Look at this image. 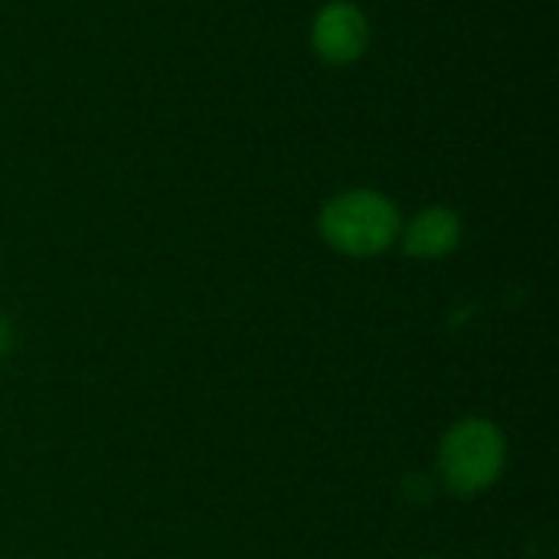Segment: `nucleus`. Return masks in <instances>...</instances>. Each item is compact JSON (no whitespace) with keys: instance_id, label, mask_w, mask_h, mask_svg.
Segmentation results:
<instances>
[{"instance_id":"obj_2","label":"nucleus","mask_w":559,"mask_h":559,"mask_svg":"<svg viewBox=\"0 0 559 559\" xmlns=\"http://www.w3.org/2000/svg\"><path fill=\"white\" fill-rule=\"evenodd\" d=\"M436 468L449 495L475 498L491 491L508 468V439L498 423L465 416L445 429L436 452Z\"/></svg>"},{"instance_id":"obj_6","label":"nucleus","mask_w":559,"mask_h":559,"mask_svg":"<svg viewBox=\"0 0 559 559\" xmlns=\"http://www.w3.org/2000/svg\"><path fill=\"white\" fill-rule=\"evenodd\" d=\"M419 559H442V557H419Z\"/></svg>"},{"instance_id":"obj_5","label":"nucleus","mask_w":559,"mask_h":559,"mask_svg":"<svg viewBox=\"0 0 559 559\" xmlns=\"http://www.w3.org/2000/svg\"><path fill=\"white\" fill-rule=\"evenodd\" d=\"M10 344H13V331H10V321H7V318H0V360L7 357Z\"/></svg>"},{"instance_id":"obj_1","label":"nucleus","mask_w":559,"mask_h":559,"mask_svg":"<svg viewBox=\"0 0 559 559\" xmlns=\"http://www.w3.org/2000/svg\"><path fill=\"white\" fill-rule=\"evenodd\" d=\"M403 233L400 206L370 187H354L334 193L318 210V236L328 249L347 259H377L386 255Z\"/></svg>"},{"instance_id":"obj_4","label":"nucleus","mask_w":559,"mask_h":559,"mask_svg":"<svg viewBox=\"0 0 559 559\" xmlns=\"http://www.w3.org/2000/svg\"><path fill=\"white\" fill-rule=\"evenodd\" d=\"M462 216L452 206H423L409 223H403L400 233V249L409 259L419 262H439L449 259L459 246H462Z\"/></svg>"},{"instance_id":"obj_3","label":"nucleus","mask_w":559,"mask_h":559,"mask_svg":"<svg viewBox=\"0 0 559 559\" xmlns=\"http://www.w3.org/2000/svg\"><path fill=\"white\" fill-rule=\"evenodd\" d=\"M311 49L328 66H350L370 49V20L350 0H328L311 20Z\"/></svg>"}]
</instances>
